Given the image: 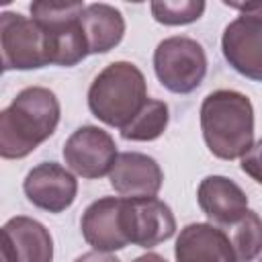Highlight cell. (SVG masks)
Instances as JSON below:
<instances>
[{"mask_svg": "<svg viewBox=\"0 0 262 262\" xmlns=\"http://www.w3.org/2000/svg\"><path fill=\"white\" fill-rule=\"evenodd\" d=\"M196 201L203 213L217 227L235 225L248 211V196L239 184L227 176H207L196 188Z\"/></svg>", "mask_w": 262, "mask_h": 262, "instance_id": "cell-15", "label": "cell"}, {"mask_svg": "<svg viewBox=\"0 0 262 262\" xmlns=\"http://www.w3.org/2000/svg\"><path fill=\"white\" fill-rule=\"evenodd\" d=\"M82 235L96 252L113 254L129 246L123 229V196H102L86 207L80 221Z\"/></svg>", "mask_w": 262, "mask_h": 262, "instance_id": "cell-11", "label": "cell"}, {"mask_svg": "<svg viewBox=\"0 0 262 262\" xmlns=\"http://www.w3.org/2000/svg\"><path fill=\"white\" fill-rule=\"evenodd\" d=\"M239 10L221 37V51L225 61L242 76L262 82V2H223Z\"/></svg>", "mask_w": 262, "mask_h": 262, "instance_id": "cell-5", "label": "cell"}, {"mask_svg": "<svg viewBox=\"0 0 262 262\" xmlns=\"http://www.w3.org/2000/svg\"><path fill=\"white\" fill-rule=\"evenodd\" d=\"M205 6L207 4L203 0H160V2H151L149 10L158 23L168 27H178L199 20L205 12Z\"/></svg>", "mask_w": 262, "mask_h": 262, "instance_id": "cell-19", "label": "cell"}, {"mask_svg": "<svg viewBox=\"0 0 262 262\" xmlns=\"http://www.w3.org/2000/svg\"><path fill=\"white\" fill-rule=\"evenodd\" d=\"M170 121V111L164 100L147 98L143 108L135 115V119L121 129V137L129 141H154L158 139Z\"/></svg>", "mask_w": 262, "mask_h": 262, "instance_id": "cell-17", "label": "cell"}, {"mask_svg": "<svg viewBox=\"0 0 262 262\" xmlns=\"http://www.w3.org/2000/svg\"><path fill=\"white\" fill-rule=\"evenodd\" d=\"M111 186L125 199L156 196L162 188L164 174L160 164L141 151H123L108 174Z\"/></svg>", "mask_w": 262, "mask_h": 262, "instance_id": "cell-13", "label": "cell"}, {"mask_svg": "<svg viewBox=\"0 0 262 262\" xmlns=\"http://www.w3.org/2000/svg\"><path fill=\"white\" fill-rule=\"evenodd\" d=\"M23 190L37 209L47 213H61L74 205L78 194V180L68 168L55 162H43L29 170L23 182Z\"/></svg>", "mask_w": 262, "mask_h": 262, "instance_id": "cell-10", "label": "cell"}, {"mask_svg": "<svg viewBox=\"0 0 262 262\" xmlns=\"http://www.w3.org/2000/svg\"><path fill=\"white\" fill-rule=\"evenodd\" d=\"M80 20L88 43V55L115 49L125 35V18L121 10L111 4H88Z\"/></svg>", "mask_w": 262, "mask_h": 262, "instance_id": "cell-16", "label": "cell"}, {"mask_svg": "<svg viewBox=\"0 0 262 262\" xmlns=\"http://www.w3.org/2000/svg\"><path fill=\"white\" fill-rule=\"evenodd\" d=\"M242 164V170L252 178L256 180L258 184H262V139L258 143H254L250 147V151L239 160Z\"/></svg>", "mask_w": 262, "mask_h": 262, "instance_id": "cell-20", "label": "cell"}, {"mask_svg": "<svg viewBox=\"0 0 262 262\" xmlns=\"http://www.w3.org/2000/svg\"><path fill=\"white\" fill-rule=\"evenodd\" d=\"M231 246L235 250L237 262H252L262 252V219L256 211L248 209L246 215L231 225Z\"/></svg>", "mask_w": 262, "mask_h": 262, "instance_id": "cell-18", "label": "cell"}, {"mask_svg": "<svg viewBox=\"0 0 262 262\" xmlns=\"http://www.w3.org/2000/svg\"><path fill=\"white\" fill-rule=\"evenodd\" d=\"M147 102L143 72L131 61L108 63L88 88L90 113L108 127L123 129Z\"/></svg>", "mask_w": 262, "mask_h": 262, "instance_id": "cell-3", "label": "cell"}, {"mask_svg": "<svg viewBox=\"0 0 262 262\" xmlns=\"http://www.w3.org/2000/svg\"><path fill=\"white\" fill-rule=\"evenodd\" d=\"M84 8L86 4L78 0H37L31 4V18L47 33L53 66L72 68L88 55V43L80 20Z\"/></svg>", "mask_w": 262, "mask_h": 262, "instance_id": "cell-4", "label": "cell"}, {"mask_svg": "<svg viewBox=\"0 0 262 262\" xmlns=\"http://www.w3.org/2000/svg\"><path fill=\"white\" fill-rule=\"evenodd\" d=\"M61 106L53 90L29 86L0 113V156L20 160L49 139L59 123Z\"/></svg>", "mask_w": 262, "mask_h": 262, "instance_id": "cell-1", "label": "cell"}, {"mask_svg": "<svg viewBox=\"0 0 262 262\" xmlns=\"http://www.w3.org/2000/svg\"><path fill=\"white\" fill-rule=\"evenodd\" d=\"M117 143L108 131L96 125L76 129L63 143V160L68 168L82 178L108 176L117 162Z\"/></svg>", "mask_w": 262, "mask_h": 262, "instance_id": "cell-8", "label": "cell"}, {"mask_svg": "<svg viewBox=\"0 0 262 262\" xmlns=\"http://www.w3.org/2000/svg\"><path fill=\"white\" fill-rule=\"evenodd\" d=\"M0 53L2 70H37L51 63L49 41L43 27L18 12L0 14Z\"/></svg>", "mask_w": 262, "mask_h": 262, "instance_id": "cell-7", "label": "cell"}, {"mask_svg": "<svg viewBox=\"0 0 262 262\" xmlns=\"http://www.w3.org/2000/svg\"><path fill=\"white\" fill-rule=\"evenodd\" d=\"M2 260L4 262H51L53 239L37 219L16 215L2 225Z\"/></svg>", "mask_w": 262, "mask_h": 262, "instance_id": "cell-12", "label": "cell"}, {"mask_svg": "<svg viewBox=\"0 0 262 262\" xmlns=\"http://www.w3.org/2000/svg\"><path fill=\"white\" fill-rule=\"evenodd\" d=\"M133 262H166L160 254H154V252H149V254H143V256H139V258H135Z\"/></svg>", "mask_w": 262, "mask_h": 262, "instance_id": "cell-22", "label": "cell"}, {"mask_svg": "<svg viewBox=\"0 0 262 262\" xmlns=\"http://www.w3.org/2000/svg\"><path fill=\"white\" fill-rule=\"evenodd\" d=\"M174 258L176 262H237L229 235L213 223L182 227L176 237Z\"/></svg>", "mask_w": 262, "mask_h": 262, "instance_id": "cell-14", "label": "cell"}, {"mask_svg": "<svg viewBox=\"0 0 262 262\" xmlns=\"http://www.w3.org/2000/svg\"><path fill=\"white\" fill-rule=\"evenodd\" d=\"M123 229L129 244L147 250L176 233V219L172 209L158 196H123Z\"/></svg>", "mask_w": 262, "mask_h": 262, "instance_id": "cell-9", "label": "cell"}, {"mask_svg": "<svg viewBox=\"0 0 262 262\" xmlns=\"http://www.w3.org/2000/svg\"><path fill=\"white\" fill-rule=\"evenodd\" d=\"M258 262H262V258H260V260H258Z\"/></svg>", "mask_w": 262, "mask_h": 262, "instance_id": "cell-23", "label": "cell"}, {"mask_svg": "<svg viewBox=\"0 0 262 262\" xmlns=\"http://www.w3.org/2000/svg\"><path fill=\"white\" fill-rule=\"evenodd\" d=\"M201 131L209 151L242 160L254 145V106L237 90H215L201 104Z\"/></svg>", "mask_w": 262, "mask_h": 262, "instance_id": "cell-2", "label": "cell"}, {"mask_svg": "<svg viewBox=\"0 0 262 262\" xmlns=\"http://www.w3.org/2000/svg\"><path fill=\"white\" fill-rule=\"evenodd\" d=\"M154 70L164 88L174 94H190L207 74V55L190 37H168L154 51Z\"/></svg>", "mask_w": 262, "mask_h": 262, "instance_id": "cell-6", "label": "cell"}, {"mask_svg": "<svg viewBox=\"0 0 262 262\" xmlns=\"http://www.w3.org/2000/svg\"><path fill=\"white\" fill-rule=\"evenodd\" d=\"M74 262H121L117 256H113V254H106V252H96V250H92V252H86V254H82V256H78Z\"/></svg>", "mask_w": 262, "mask_h": 262, "instance_id": "cell-21", "label": "cell"}]
</instances>
